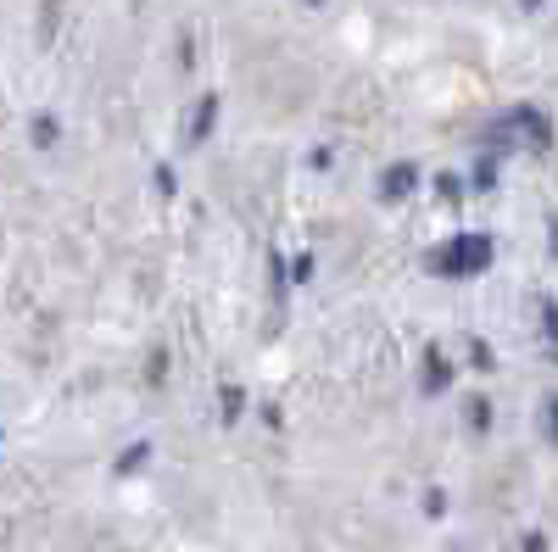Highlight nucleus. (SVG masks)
<instances>
[{
    "label": "nucleus",
    "instance_id": "f03ea898",
    "mask_svg": "<svg viewBox=\"0 0 558 552\" xmlns=\"http://www.w3.org/2000/svg\"><path fill=\"white\" fill-rule=\"evenodd\" d=\"M486 262H492V241L486 235H458V241L430 252V268L441 273V280H475V273H486Z\"/></svg>",
    "mask_w": 558,
    "mask_h": 552
},
{
    "label": "nucleus",
    "instance_id": "ddd939ff",
    "mask_svg": "<svg viewBox=\"0 0 558 552\" xmlns=\"http://www.w3.org/2000/svg\"><path fill=\"white\" fill-rule=\"evenodd\" d=\"M291 280H296V285L313 280V257H296V262H291Z\"/></svg>",
    "mask_w": 558,
    "mask_h": 552
},
{
    "label": "nucleus",
    "instance_id": "f3484780",
    "mask_svg": "<svg viewBox=\"0 0 558 552\" xmlns=\"http://www.w3.org/2000/svg\"><path fill=\"white\" fill-rule=\"evenodd\" d=\"M520 552H547V536H525V547Z\"/></svg>",
    "mask_w": 558,
    "mask_h": 552
},
{
    "label": "nucleus",
    "instance_id": "dca6fc26",
    "mask_svg": "<svg viewBox=\"0 0 558 552\" xmlns=\"http://www.w3.org/2000/svg\"><path fill=\"white\" fill-rule=\"evenodd\" d=\"M547 252H553V262H558V212H553V223H547Z\"/></svg>",
    "mask_w": 558,
    "mask_h": 552
},
{
    "label": "nucleus",
    "instance_id": "6e6552de",
    "mask_svg": "<svg viewBox=\"0 0 558 552\" xmlns=\"http://www.w3.org/2000/svg\"><path fill=\"white\" fill-rule=\"evenodd\" d=\"M470 184H475V191H492V184H497V151H486V157L475 162V179H470Z\"/></svg>",
    "mask_w": 558,
    "mask_h": 552
},
{
    "label": "nucleus",
    "instance_id": "f257e3e1",
    "mask_svg": "<svg viewBox=\"0 0 558 552\" xmlns=\"http://www.w3.org/2000/svg\"><path fill=\"white\" fill-rule=\"evenodd\" d=\"M481 140H486V151H497V157L520 151V146H536V151H547V118H542V112H531V107H514V112L492 118Z\"/></svg>",
    "mask_w": 558,
    "mask_h": 552
},
{
    "label": "nucleus",
    "instance_id": "9b49d317",
    "mask_svg": "<svg viewBox=\"0 0 558 552\" xmlns=\"http://www.w3.org/2000/svg\"><path fill=\"white\" fill-rule=\"evenodd\" d=\"M34 140L51 146V140H57V118H34Z\"/></svg>",
    "mask_w": 558,
    "mask_h": 552
},
{
    "label": "nucleus",
    "instance_id": "4468645a",
    "mask_svg": "<svg viewBox=\"0 0 558 552\" xmlns=\"http://www.w3.org/2000/svg\"><path fill=\"white\" fill-rule=\"evenodd\" d=\"M470 357H475V368H492V346L486 341H470Z\"/></svg>",
    "mask_w": 558,
    "mask_h": 552
},
{
    "label": "nucleus",
    "instance_id": "a211bd4d",
    "mask_svg": "<svg viewBox=\"0 0 558 552\" xmlns=\"http://www.w3.org/2000/svg\"><path fill=\"white\" fill-rule=\"evenodd\" d=\"M520 7H525V12H536V7H542V0H520Z\"/></svg>",
    "mask_w": 558,
    "mask_h": 552
},
{
    "label": "nucleus",
    "instance_id": "39448f33",
    "mask_svg": "<svg viewBox=\"0 0 558 552\" xmlns=\"http://www.w3.org/2000/svg\"><path fill=\"white\" fill-rule=\"evenodd\" d=\"M213 118H218V96H202V107H196V118H191V140H196V146L213 134Z\"/></svg>",
    "mask_w": 558,
    "mask_h": 552
},
{
    "label": "nucleus",
    "instance_id": "2eb2a0df",
    "mask_svg": "<svg viewBox=\"0 0 558 552\" xmlns=\"http://www.w3.org/2000/svg\"><path fill=\"white\" fill-rule=\"evenodd\" d=\"M235 413H241V391L229 385V391H223V419H235Z\"/></svg>",
    "mask_w": 558,
    "mask_h": 552
},
{
    "label": "nucleus",
    "instance_id": "1a4fd4ad",
    "mask_svg": "<svg viewBox=\"0 0 558 552\" xmlns=\"http://www.w3.org/2000/svg\"><path fill=\"white\" fill-rule=\"evenodd\" d=\"M542 430H547V441L558 446V396H547V402H542Z\"/></svg>",
    "mask_w": 558,
    "mask_h": 552
},
{
    "label": "nucleus",
    "instance_id": "7ed1b4c3",
    "mask_svg": "<svg viewBox=\"0 0 558 552\" xmlns=\"http://www.w3.org/2000/svg\"><path fill=\"white\" fill-rule=\"evenodd\" d=\"M447 380H452V363H447L441 346H430L425 352V380H418V385H425V396H436V391H447Z\"/></svg>",
    "mask_w": 558,
    "mask_h": 552
},
{
    "label": "nucleus",
    "instance_id": "f8f14e48",
    "mask_svg": "<svg viewBox=\"0 0 558 552\" xmlns=\"http://www.w3.org/2000/svg\"><path fill=\"white\" fill-rule=\"evenodd\" d=\"M436 191H441V196H447V201H458V196H463V184H458V179H452V173H441V179H436Z\"/></svg>",
    "mask_w": 558,
    "mask_h": 552
},
{
    "label": "nucleus",
    "instance_id": "0eeeda50",
    "mask_svg": "<svg viewBox=\"0 0 558 552\" xmlns=\"http://www.w3.org/2000/svg\"><path fill=\"white\" fill-rule=\"evenodd\" d=\"M542 330H547V346H553V363H558V302L542 296Z\"/></svg>",
    "mask_w": 558,
    "mask_h": 552
},
{
    "label": "nucleus",
    "instance_id": "6ab92c4d",
    "mask_svg": "<svg viewBox=\"0 0 558 552\" xmlns=\"http://www.w3.org/2000/svg\"><path fill=\"white\" fill-rule=\"evenodd\" d=\"M307 7H324V0H307Z\"/></svg>",
    "mask_w": 558,
    "mask_h": 552
},
{
    "label": "nucleus",
    "instance_id": "9d476101",
    "mask_svg": "<svg viewBox=\"0 0 558 552\" xmlns=\"http://www.w3.org/2000/svg\"><path fill=\"white\" fill-rule=\"evenodd\" d=\"M146 452H151V446H129V452L118 457V475H129V469H140V464H146Z\"/></svg>",
    "mask_w": 558,
    "mask_h": 552
},
{
    "label": "nucleus",
    "instance_id": "423d86ee",
    "mask_svg": "<svg viewBox=\"0 0 558 552\" xmlns=\"http://www.w3.org/2000/svg\"><path fill=\"white\" fill-rule=\"evenodd\" d=\"M463 425H470V430H486V425H492V402L470 396V402H463Z\"/></svg>",
    "mask_w": 558,
    "mask_h": 552
},
{
    "label": "nucleus",
    "instance_id": "20e7f679",
    "mask_svg": "<svg viewBox=\"0 0 558 552\" xmlns=\"http://www.w3.org/2000/svg\"><path fill=\"white\" fill-rule=\"evenodd\" d=\"M408 191H413V162H397L380 173V201H402Z\"/></svg>",
    "mask_w": 558,
    "mask_h": 552
}]
</instances>
